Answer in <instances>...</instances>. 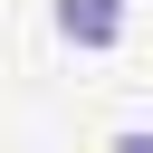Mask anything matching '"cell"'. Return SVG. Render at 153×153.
Listing matches in <instances>:
<instances>
[{"label":"cell","instance_id":"1","mask_svg":"<svg viewBox=\"0 0 153 153\" xmlns=\"http://www.w3.org/2000/svg\"><path fill=\"white\" fill-rule=\"evenodd\" d=\"M57 29L76 48H115L124 38V0H57Z\"/></svg>","mask_w":153,"mask_h":153},{"label":"cell","instance_id":"2","mask_svg":"<svg viewBox=\"0 0 153 153\" xmlns=\"http://www.w3.org/2000/svg\"><path fill=\"white\" fill-rule=\"evenodd\" d=\"M115 153H153V134H124V143H115Z\"/></svg>","mask_w":153,"mask_h":153}]
</instances>
